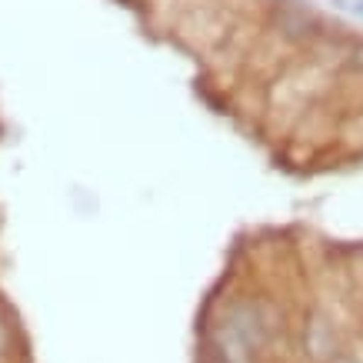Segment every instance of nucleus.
Here are the masks:
<instances>
[{
  "label": "nucleus",
  "mask_w": 363,
  "mask_h": 363,
  "mask_svg": "<svg viewBox=\"0 0 363 363\" xmlns=\"http://www.w3.org/2000/svg\"><path fill=\"white\" fill-rule=\"evenodd\" d=\"M200 363H233V360H230V357H223V353H217V350H207Z\"/></svg>",
  "instance_id": "f257e3e1"
},
{
  "label": "nucleus",
  "mask_w": 363,
  "mask_h": 363,
  "mask_svg": "<svg viewBox=\"0 0 363 363\" xmlns=\"http://www.w3.org/2000/svg\"><path fill=\"white\" fill-rule=\"evenodd\" d=\"M330 363H363V360H360V357H353L350 350H340V353H337V357H333Z\"/></svg>",
  "instance_id": "f03ea898"
}]
</instances>
